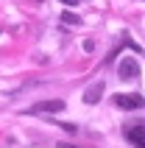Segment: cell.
<instances>
[{
    "mask_svg": "<svg viewBox=\"0 0 145 148\" xmlns=\"http://www.w3.org/2000/svg\"><path fill=\"white\" fill-rule=\"evenodd\" d=\"M62 3H64V6H78L81 0H62Z\"/></svg>",
    "mask_w": 145,
    "mask_h": 148,
    "instance_id": "ba28073f",
    "label": "cell"
},
{
    "mask_svg": "<svg viewBox=\"0 0 145 148\" xmlns=\"http://www.w3.org/2000/svg\"><path fill=\"white\" fill-rule=\"evenodd\" d=\"M117 75H120L123 81H131V78H137V75H140V64H137V59H123L120 67H117Z\"/></svg>",
    "mask_w": 145,
    "mask_h": 148,
    "instance_id": "7a4b0ae2",
    "label": "cell"
},
{
    "mask_svg": "<svg viewBox=\"0 0 145 148\" xmlns=\"http://www.w3.org/2000/svg\"><path fill=\"white\" fill-rule=\"evenodd\" d=\"M114 103L120 109H142L145 98L142 95H126V92H120V95H114Z\"/></svg>",
    "mask_w": 145,
    "mask_h": 148,
    "instance_id": "6da1fadb",
    "label": "cell"
},
{
    "mask_svg": "<svg viewBox=\"0 0 145 148\" xmlns=\"http://www.w3.org/2000/svg\"><path fill=\"white\" fill-rule=\"evenodd\" d=\"M103 90H106V84H103V81H95L87 92H84V103H89V106H92V103H98V101L103 98Z\"/></svg>",
    "mask_w": 145,
    "mask_h": 148,
    "instance_id": "5b68a950",
    "label": "cell"
},
{
    "mask_svg": "<svg viewBox=\"0 0 145 148\" xmlns=\"http://www.w3.org/2000/svg\"><path fill=\"white\" fill-rule=\"evenodd\" d=\"M126 137L134 143V148H145V123H134L126 129Z\"/></svg>",
    "mask_w": 145,
    "mask_h": 148,
    "instance_id": "3957f363",
    "label": "cell"
},
{
    "mask_svg": "<svg viewBox=\"0 0 145 148\" xmlns=\"http://www.w3.org/2000/svg\"><path fill=\"white\" fill-rule=\"evenodd\" d=\"M62 20H64V23H72V25H81V17H75V14H64Z\"/></svg>",
    "mask_w": 145,
    "mask_h": 148,
    "instance_id": "8992f818",
    "label": "cell"
},
{
    "mask_svg": "<svg viewBox=\"0 0 145 148\" xmlns=\"http://www.w3.org/2000/svg\"><path fill=\"white\" fill-rule=\"evenodd\" d=\"M62 109H64V101L53 98V101H42V103L31 106V112H34V115H39V112H50V115H56V112H62Z\"/></svg>",
    "mask_w": 145,
    "mask_h": 148,
    "instance_id": "277c9868",
    "label": "cell"
},
{
    "mask_svg": "<svg viewBox=\"0 0 145 148\" xmlns=\"http://www.w3.org/2000/svg\"><path fill=\"white\" fill-rule=\"evenodd\" d=\"M59 126H62L67 134H75V132H78V126H72V123H59Z\"/></svg>",
    "mask_w": 145,
    "mask_h": 148,
    "instance_id": "52a82bcc",
    "label": "cell"
}]
</instances>
